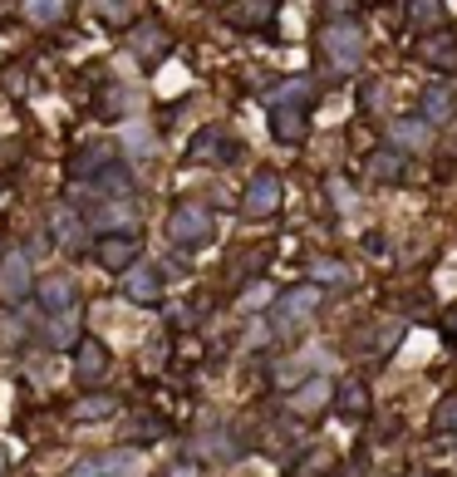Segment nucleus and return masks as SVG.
<instances>
[{"label": "nucleus", "instance_id": "nucleus-24", "mask_svg": "<svg viewBox=\"0 0 457 477\" xmlns=\"http://www.w3.org/2000/svg\"><path fill=\"white\" fill-rule=\"evenodd\" d=\"M369 172H374V178H399V172H403V158H399V153H379V158L369 163Z\"/></svg>", "mask_w": 457, "mask_h": 477}, {"label": "nucleus", "instance_id": "nucleus-19", "mask_svg": "<svg viewBox=\"0 0 457 477\" xmlns=\"http://www.w3.org/2000/svg\"><path fill=\"white\" fill-rule=\"evenodd\" d=\"M133 49H138V55H163V49H168V35H163L158 25H143L138 35H133Z\"/></svg>", "mask_w": 457, "mask_h": 477}, {"label": "nucleus", "instance_id": "nucleus-33", "mask_svg": "<svg viewBox=\"0 0 457 477\" xmlns=\"http://www.w3.org/2000/svg\"><path fill=\"white\" fill-rule=\"evenodd\" d=\"M0 477H5V453H0Z\"/></svg>", "mask_w": 457, "mask_h": 477}, {"label": "nucleus", "instance_id": "nucleus-22", "mask_svg": "<svg viewBox=\"0 0 457 477\" xmlns=\"http://www.w3.org/2000/svg\"><path fill=\"white\" fill-rule=\"evenodd\" d=\"M59 10H65V0H25V15L35 20V25H49V20H59Z\"/></svg>", "mask_w": 457, "mask_h": 477}, {"label": "nucleus", "instance_id": "nucleus-18", "mask_svg": "<svg viewBox=\"0 0 457 477\" xmlns=\"http://www.w3.org/2000/svg\"><path fill=\"white\" fill-rule=\"evenodd\" d=\"M393 143L399 148H428V123H413V119L393 123Z\"/></svg>", "mask_w": 457, "mask_h": 477}, {"label": "nucleus", "instance_id": "nucleus-11", "mask_svg": "<svg viewBox=\"0 0 457 477\" xmlns=\"http://www.w3.org/2000/svg\"><path fill=\"white\" fill-rule=\"evenodd\" d=\"M109 163H113V148H109V143H89L84 153H75V158H69V178H99Z\"/></svg>", "mask_w": 457, "mask_h": 477}, {"label": "nucleus", "instance_id": "nucleus-27", "mask_svg": "<svg viewBox=\"0 0 457 477\" xmlns=\"http://www.w3.org/2000/svg\"><path fill=\"white\" fill-rule=\"evenodd\" d=\"M261 300H271V286H251V290L242 296V305H246V310H261Z\"/></svg>", "mask_w": 457, "mask_h": 477}, {"label": "nucleus", "instance_id": "nucleus-4", "mask_svg": "<svg viewBox=\"0 0 457 477\" xmlns=\"http://www.w3.org/2000/svg\"><path fill=\"white\" fill-rule=\"evenodd\" d=\"M325 49H330V59H335L339 69H355L359 55H365V30H355V25L325 30Z\"/></svg>", "mask_w": 457, "mask_h": 477}, {"label": "nucleus", "instance_id": "nucleus-15", "mask_svg": "<svg viewBox=\"0 0 457 477\" xmlns=\"http://www.w3.org/2000/svg\"><path fill=\"white\" fill-rule=\"evenodd\" d=\"M93 188L103 197H128V168H119V163H109V168L93 178Z\"/></svg>", "mask_w": 457, "mask_h": 477}, {"label": "nucleus", "instance_id": "nucleus-30", "mask_svg": "<svg viewBox=\"0 0 457 477\" xmlns=\"http://www.w3.org/2000/svg\"><path fill=\"white\" fill-rule=\"evenodd\" d=\"M168 477H202V468H197V463H178V468H172Z\"/></svg>", "mask_w": 457, "mask_h": 477}, {"label": "nucleus", "instance_id": "nucleus-7", "mask_svg": "<svg viewBox=\"0 0 457 477\" xmlns=\"http://www.w3.org/2000/svg\"><path fill=\"white\" fill-rule=\"evenodd\" d=\"M246 216H266V212H276L280 207V178L276 172H256L251 178V188H246Z\"/></svg>", "mask_w": 457, "mask_h": 477}, {"label": "nucleus", "instance_id": "nucleus-2", "mask_svg": "<svg viewBox=\"0 0 457 477\" xmlns=\"http://www.w3.org/2000/svg\"><path fill=\"white\" fill-rule=\"evenodd\" d=\"M168 236L178 246H187V252H192V246H207L212 242V212L197 207V202H182L178 212L168 216Z\"/></svg>", "mask_w": 457, "mask_h": 477}, {"label": "nucleus", "instance_id": "nucleus-13", "mask_svg": "<svg viewBox=\"0 0 457 477\" xmlns=\"http://www.w3.org/2000/svg\"><path fill=\"white\" fill-rule=\"evenodd\" d=\"M93 226H99V232H128V226H133V207L123 202V197H113V202H103L99 212H93Z\"/></svg>", "mask_w": 457, "mask_h": 477}, {"label": "nucleus", "instance_id": "nucleus-5", "mask_svg": "<svg viewBox=\"0 0 457 477\" xmlns=\"http://www.w3.org/2000/svg\"><path fill=\"white\" fill-rule=\"evenodd\" d=\"M133 256H138V242H133V232H103V242H99L103 271H128Z\"/></svg>", "mask_w": 457, "mask_h": 477}, {"label": "nucleus", "instance_id": "nucleus-32", "mask_svg": "<svg viewBox=\"0 0 457 477\" xmlns=\"http://www.w3.org/2000/svg\"><path fill=\"white\" fill-rule=\"evenodd\" d=\"M443 330H448V335L457 340V305H453V310H443Z\"/></svg>", "mask_w": 457, "mask_h": 477}, {"label": "nucleus", "instance_id": "nucleus-23", "mask_svg": "<svg viewBox=\"0 0 457 477\" xmlns=\"http://www.w3.org/2000/svg\"><path fill=\"white\" fill-rule=\"evenodd\" d=\"M290 403H295V409H320V403H325V379H310Z\"/></svg>", "mask_w": 457, "mask_h": 477}, {"label": "nucleus", "instance_id": "nucleus-14", "mask_svg": "<svg viewBox=\"0 0 457 477\" xmlns=\"http://www.w3.org/2000/svg\"><path fill=\"white\" fill-rule=\"evenodd\" d=\"M113 409H119V399H113V393H89V399H79L69 413H75L79 423H89V419H109Z\"/></svg>", "mask_w": 457, "mask_h": 477}, {"label": "nucleus", "instance_id": "nucleus-20", "mask_svg": "<svg viewBox=\"0 0 457 477\" xmlns=\"http://www.w3.org/2000/svg\"><path fill=\"white\" fill-rule=\"evenodd\" d=\"M276 138H290V143H295L300 138V133H305V119H300V113L295 109H276Z\"/></svg>", "mask_w": 457, "mask_h": 477}, {"label": "nucleus", "instance_id": "nucleus-1", "mask_svg": "<svg viewBox=\"0 0 457 477\" xmlns=\"http://www.w3.org/2000/svg\"><path fill=\"white\" fill-rule=\"evenodd\" d=\"M315 305H320V286H295V290H286V296H276L271 330L276 335H295V330L315 315Z\"/></svg>", "mask_w": 457, "mask_h": 477}, {"label": "nucleus", "instance_id": "nucleus-21", "mask_svg": "<svg viewBox=\"0 0 457 477\" xmlns=\"http://www.w3.org/2000/svg\"><path fill=\"white\" fill-rule=\"evenodd\" d=\"M55 325H49V345L55 349H65L69 340H75V310H65V315H49Z\"/></svg>", "mask_w": 457, "mask_h": 477}, {"label": "nucleus", "instance_id": "nucleus-31", "mask_svg": "<svg viewBox=\"0 0 457 477\" xmlns=\"http://www.w3.org/2000/svg\"><path fill=\"white\" fill-rule=\"evenodd\" d=\"M315 276H320V281H345V271H339V266H320Z\"/></svg>", "mask_w": 457, "mask_h": 477}, {"label": "nucleus", "instance_id": "nucleus-29", "mask_svg": "<svg viewBox=\"0 0 457 477\" xmlns=\"http://www.w3.org/2000/svg\"><path fill=\"white\" fill-rule=\"evenodd\" d=\"M69 477H103V463H99V458H89V463H79V468L69 473Z\"/></svg>", "mask_w": 457, "mask_h": 477}, {"label": "nucleus", "instance_id": "nucleus-6", "mask_svg": "<svg viewBox=\"0 0 457 477\" xmlns=\"http://www.w3.org/2000/svg\"><path fill=\"white\" fill-rule=\"evenodd\" d=\"M35 300L45 315H65V310H75V281L69 276H45L35 286Z\"/></svg>", "mask_w": 457, "mask_h": 477}, {"label": "nucleus", "instance_id": "nucleus-26", "mask_svg": "<svg viewBox=\"0 0 457 477\" xmlns=\"http://www.w3.org/2000/svg\"><path fill=\"white\" fill-rule=\"evenodd\" d=\"M320 468H330V453H310L305 468H295V477H320Z\"/></svg>", "mask_w": 457, "mask_h": 477}, {"label": "nucleus", "instance_id": "nucleus-17", "mask_svg": "<svg viewBox=\"0 0 457 477\" xmlns=\"http://www.w3.org/2000/svg\"><path fill=\"white\" fill-rule=\"evenodd\" d=\"M335 409L345 413V419H359V413L369 409V393H365V384H345V389H339V399H335Z\"/></svg>", "mask_w": 457, "mask_h": 477}, {"label": "nucleus", "instance_id": "nucleus-12", "mask_svg": "<svg viewBox=\"0 0 457 477\" xmlns=\"http://www.w3.org/2000/svg\"><path fill=\"white\" fill-rule=\"evenodd\" d=\"M192 158H197V163H202V158L232 163V158H236V148L222 138V128H207V133H197V138H192Z\"/></svg>", "mask_w": 457, "mask_h": 477}, {"label": "nucleus", "instance_id": "nucleus-25", "mask_svg": "<svg viewBox=\"0 0 457 477\" xmlns=\"http://www.w3.org/2000/svg\"><path fill=\"white\" fill-rule=\"evenodd\" d=\"M128 438H133V443H158V438H163V423H158V419H138V428H133Z\"/></svg>", "mask_w": 457, "mask_h": 477}, {"label": "nucleus", "instance_id": "nucleus-8", "mask_svg": "<svg viewBox=\"0 0 457 477\" xmlns=\"http://www.w3.org/2000/svg\"><path fill=\"white\" fill-rule=\"evenodd\" d=\"M123 290H128V300H138V305H153V300L163 296V271L158 266H128Z\"/></svg>", "mask_w": 457, "mask_h": 477}, {"label": "nucleus", "instance_id": "nucleus-16", "mask_svg": "<svg viewBox=\"0 0 457 477\" xmlns=\"http://www.w3.org/2000/svg\"><path fill=\"white\" fill-rule=\"evenodd\" d=\"M423 119H428V123L453 119V94H448V89H438V84H433L428 94H423Z\"/></svg>", "mask_w": 457, "mask_h": 477}, {"label": "nucleus", "instance_id": "nucleus-9", "mask_svg": "<svg viewBox=\"0 0 457 477\" xmlns=\"http://www.w3.org/2000/svg\"><path fill=\"white\" fill-rule=\"evenodd\" d=\"M103 369H109V345H103V340H79V355H75V375H79V384L103 379Z\"/></svg>", "mask_w": 457, "mask_h": 477}, {"label": "nucleus", "instance_id": "nucleus-3", "mask_svg": "<svg viewBox=\"0 0 457 477\" xmlns=\"http://www.w3.org/2000/svg\"><path fill=\"white\" fill-rule=\"evenodd\" d=\"M30 296V252H5L0 256V300L15 305Z\"/></svg>", "mask_w": 457, "mask_h": 477}, {"label": "nucleus", "instance_id": "nucleus-10", "mask_svg": "<svg viewBox=\"0 0 457 477\" xmlns=\"http://www.w3.org/2000/svg\"><path fill=\"white\" fill-rule=\"evenodd\" d=\"M49 226H55V242H59V246H69V252H79V246L89 242V236H84V216H79L75 207H55Z\"/></svg>", "mask_w": 457, "mask_h": 477}, {"label": "nucleus", "instance_id": "nucleus-28", "mask_svg": "<svg viewBox=\"0 0 457 477\" xmlns=\"http://www.w3.org/2000/svg\"><path fill=\"white\" fill-rule=\"evenodd\" d=\"M438 423L448 433H457V399H448V403H438Z\"/></svg>", "mask_w": 457, "mask_h": 477}]
</instances>
